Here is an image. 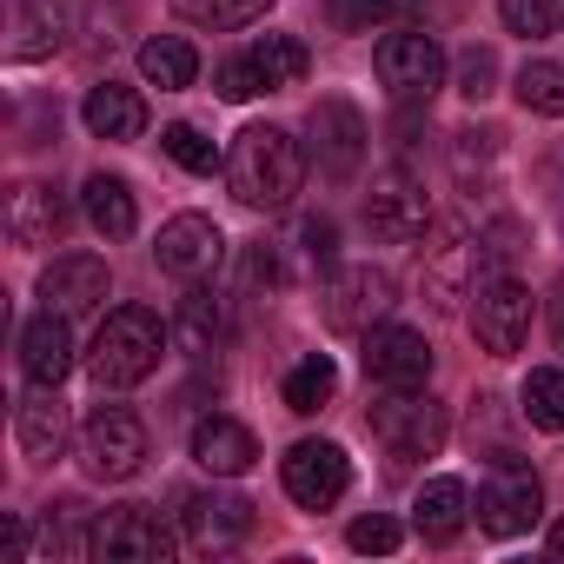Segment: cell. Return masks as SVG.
<instances>
[{
    "instance_id": "1",
    "label": "cell",
    "mask_w": 564,
    "mask_h": 564,
    "mask_svg": "<svg viewBox=\"0 0 564 564\" xmlns=\"http://www.w3.org/2000/svg\"><path fill=\"white\" fill-rule=\"evenodd\" d=\"M306 180V153L286 127H239L226 153V186L252 213H286Z\"/></svg>"
},
{
    "instance_id": "2",
    "label": "cell",
    "mask_w": 564,
    "mask_h": 564,
    "mask_svg": "<svg viewBox=\"0 0 564 564\" xmlns=\"http://www.w3.org/2000/svg\"><path fill=\"white\" fill-rule=\"evenodd\" d=\"M160 352H166L160 313H147V306H113V313L100 319L94 346H87V379H94L100 392H127V386H140V379L160 372Z\"/></svg>"
},
{
    "instance_id": "3",
    "label": "cell",
    "mask_w": 564,
    "mask_h": 564,
    "mask_svg": "<svg viewBox=\"0 0 564 564\" xmlns=\"http://www.w3.org/2000/svg\"><path fill=\"white\" fill-rule=\"evenodd\" d=\"M306 67H313L306 41H293V34H265V41H252L246 54L219 61L213 87H219V100H252V94H286V87H300V80H306Z\"/></svg>"
},
{
    "instance_id": "4",
    "label": "cell",
    "mask_w": 564,
    "mask_h": 564,
    "mask_svg": "<svg viewBox=\"0 0 564 564\" xmlns=\"http://www.w3.org/2000/svg\"><path fill=\"white\" fill-rule=\"evenodd\" d=\"M147 465V425L127 405H94L80 425V471L100 485H127Z\"/></svg>"
},
{
    "instance_id": "5",
    "label": "cell",
    "mask_w": 564,
    "mask_h": 564,
    "mask_svg": "<svg viewBox=\"0 0 564 564\" xmlns=\"http://www.w3.org/2000/svg\"><path fill=\"white\" fill-rule=\"evenodd\" d=\"M166 551H173V531L147 505H107L87 524V557L100 564H160Z\"/></svg>"
},
{
    "instance_id": "6",
    "label": "cell",
    "mask_w": 564,
    "mask_h": 564,
    "mask_svg": "<svg viewBox=\"0 0 564 564\" xmlns=\"http://www.w3.org/2000/svg\"><path fill=\"white\" fill-rule=\"evenodd\" d=\"M392 306H399V279L386 265H339L319 293V313L333 333H372Z\"/></svg>"
},
{
    "instance_id": "7",
    "label": "cell",
    "mask_w": 564,
    "mask_h": 564,
    "mask_svg": "<svg viewBox=\"0 0 564 564\" xmlns=\"http://www.w3.org/2000/svg\"><path fill=\"white\" fill-rule=\"evenodd\" d=\"M372 67H379V87H386L399 107L432 100L438 80H445V54H438V41H432L425 28H399V34H386L379 54H372Z\"/></svg>"
},
{
    "instance_id": "8",
    "label": "cell",
    "mask_w": 564,
    "mask_h": 564,
    "mask_svg": "<svg viewBox=\"0 0 564 564\" xmlns=\"http://www.w3.org/2000/svg\"><path fill=\"white\" fill-rule=\"evenodd\" d=\"M538 511H544V485H538V471H531L524 458L498 452V458H491V478H485V491H478V531H491V538H518V531L538 524Z\"/></svg>"
},
{
    "instance_id": "9",
    "label": "cell",
    "mask_w": 564,
    "mask_h": 564,
    "mask_svg": "<svg viewBox=\"0 0 564 564\" xmlns=\"http://www.w3.org/2000/svg\"><path fill=\"white\" fill-rule=\"evenodd\" d=\"M366 425H372V438H379L392 458H432V452L445 445V432H452L445 405H438V399H419V392L379 399V405L366 412Z\"/></svg>"
},
{
    "instance_id": "10",
    "label": "cell",
    "mask_w": 564,
    "mask_h": 564,
    "mask_svg": "<svg viewBox=\"0 0 564 564\" xmlns=\"http://www.w3.org/2000/svg\"><path fill=\"white\" fill-rule=\"evenodd\" d=\"M471 333L491 359H511L531 333V293L518 286L511 272H485L478 293H471Z\"/></svg>"
},
{
    "instance_id": "11",
    "label": "cell",
    "mask_w": 564,
    "mask_h": 564,
    "mask_svg": "<svg viewBox=\"0 0 564 564\" xmlns=\"http://www.w3.org/2000/svg\"><path fill=\"white\" fill-rule=\"evenodd\" d=\"M279 478H286V498H293V505L326 511V505L346 498L352 458H346V445H333V438H300L286 458H279Z\"/></svg>"
},
{
    "instance_id": "12",
    "label": "cell",
    "mask_w": 564,
    "mask_h": 564,
    "mask_svg": "<svg viewBox=\"0 0 564 564\" xmlns=\"http://www.w3.org/2000/svg\"><path fill=\"white\" fill-rule=\"evenodd\" d=\"M180 538L199 557H226V551H239L252 538V505L239 491H193L180 505Z\"/></svg>"
},
{
    "instance_id": "13",
    "label": "cell",
    "mask_w": 564,
    "mask_h": 564,
    "mask_svg": "<svg viewBox=\"0 0 564 564\" xmlns=\"http://www.w3.org/2000/svg\"><path fill=\"white\" fill-rule=\"evenodd\" d=\"M306 133H313V160H319L333 180H352V173H359V160H366V147H372V133H366V113H359L352 100H339V94L313 107Z\"/></svg>"
},
{
    "instance_id": "14",
    "label": "cell",
    "mask_w": 564,
    "mask_h": 564,
    "mask_svg": "<svg viewBox=\"0 0 564 564\" xmlns=\"http://www.w3.org/2000/svg\"><path fill=\"white\" fill-rule=\"evenodd\" d=\"M366 379L386 392H419L432 379V346L412 326H372L366 333Z\"/></svg>"
},
{
    "instance_id": "15",
    "label": "cell",
    "mask_w": 564,
    "mask_h": 564,
    "mask_svg": "<svg viewBox=\"0 0 564 564\" xmlns=\"http://www.w3.org/2000/svg\"><path fill=\"white\" fill-rule=\"evenodd\" d=\"M366 226H372L379 239H392V246L425 239V226H432V199H425V186L405 180V173L372 180V193H366Z\"/></svg>"
},
{
    "instance_id": "16",
    "label": "cell",
    "mask_w": 564,
    "mask_h": 564,
    "mask_svg": "<svg viewBox=\"0 0 564 564\" xmlns=\"http://www.w3.org/2000/svg\"><path fill=\"white\" fill-rule=\"evenodd\" d=\"M219 252H226V239L206 213H173L153 239V265L173 272V279H206L219 265Z\"/></svg>"
},
{
    "instance_id": "17",
    "label": "cell",
    "mask_w": 564,
    "mask_h": 564,
    "mask_svg": "<svg viewBox=\"0 0 564 564\" xmlns=\"http://www.w3.org/2000/svg\"><path fill=\"white\" fill-rule=\"evenodd\" d=\"M107 293H113V272H107V259H94V252H61L47 272H41V300L54 306V313H94V306H107Z\"/></svg>"
},
{
    "instance_id": "18",
    "label": "cell",
    "mask_w": 564,
    "mask_h": 564,
    "mask_svg": "<svg viewBox=\"0 0 564 564\" xmlns=\"http://www.w3.org/2000/svg\"><path fill=\"white\" fill-rule=\"evenodd\" d=\"M14 438H21V458L28 465H54L67 452V405H61V386H34L21 405H14Z\"/></svg>"
},
{
    "instance_id": "19",
    "label": "cell",
    "mask_w": 564,
    "mask_h": 564,
    "mask_svg": "<svg viewBox=\"0 0 564 564\" xmlns=\"http://www.w3.org/2000/svg\"><path fill=\"white\" fill-rule=\"evenodd\" d=\"M193 465L213 471V478H246V471L259 465L252 425H239V419H226V412L199 419V425H193Z\"/></svg>"
},
{
    "instance_id": "20",
    "label": "cell",
    "mask_w": 564,
    "mask_h": 564,
    "mask_svg": "<svg viewBox=\"0 0 564 564\" xmlns=\"http://www.w3.org/2000/svg\"><path fill=\"white\" fill-rule=\"evenodd\" d=\"M21 372L34 379V386H61L67 372H74V333H67V313H34L28 326H21Z\"/></svg>"
},
{
    "instance_id": "21",
    "label": "cell",
    "mask_w": 564,
    "mask_h": 564,
    "mask_svg": "<svg viewBox=\"0 0 564 564\" xmlns=\"http://www.w3.org/2000/svg\"><path fill=\"white\" fill-rule=\"evenodd\" d=\"M61 232H67V199H61V186H41V180L14 186V199H8V239H14V246H54Z\"/></svg>"
},
{
    "instance_id": "22",
    "label": "cell",
    "mask_w": 564,
    "mask_h": 564,
    "mask_svg": "<svg viewBox=\"0 0 564 564\" xmlns=\"http://www.w3.org/2000/svg\"><path fill=\"white\" fill-rule=\"evenodd\" d=\"M80 120H87L94 140H140V133H147V100H140V87L100 80V87H87Z\"/></svg>"
},
{
    "instance_id": "23",
    "label": "cell",
    "mask_w": 564,
    "mask_h": 564,
    "mask_svg": "<svg viewBox=\"0 0 564 564\" xmlns=\"http://www.w3.org/2000/svg\"><path fill=\"white\" fill-rule=\"evenodd\" d=\"M465 518H471V498H465L458 478H432V485L412 498V524H419L425 544H452V538L465 531Z\"/></svg>"
},
{
    "instance_id": "24",
    "label": "cell",
    "mask_w": 564,
    "mask_h": 564,
    "mask_svg": "<svg viewBox=\"0 0 564 564\" xmlns=\"http://www.w3.org/2000/svg\"><path fill=\"white\" fill-rule=\"evenodd\" d=\"M80 206H87V219H94L107 239H127V232L140 226L133 186H127L120 173H87V186H80Z\"/></svg>"
},
{
    "instance_id": "25",
    "label": "cell",
    "mask_w": 564,
    "mask_h": 564,
    "mask_svg": "<svg viewBox=\"0 0 564 564\" xmlns=\"http://www.w3.org/2000/svg\"><path fill=\"white\" fill-rule=\"evenodd\" d=\"M140 80L160 87V94H180V87L199 80V54H193L180 34H153V41L140 47Z\"/></svg>"
},
{
    "instance_id": "26",
    "label": "cell",
    "mask_w": 564,
    "mask_h": 564,
    "mask_svg": "<svg viewBox=\"0 0 564 564\" xmlns=\"http://www.w3.org/2000/svg\"><path fill=\"white\" fill-rule=\"evenodd\" d=\"M333 392H339V366H333L326 352H306V359L286 372V405H293L300 419L326 412V405H333Z\"/></svg>"
},
{
    "instance_id": "27",
    "label": "cell",
    "mask_w": 564,
    "mask_h": 564,
    "mask_svg": "<svg viewBox=\"0 0 564 564\" xmlns=\"http://www.w3.org/2000/svg\"><path fill=\"white\" fill-rule=\"evenodd\" d=\"M272 0H173V14L186 28H206V34H232V28H252Z\"/></svg>"
},
{
    "instance_id": "28",
    "label": "cell",
    "mask_w": 564,
    "mask_h": 564,
    "mask_svg": "<svg viewBox=\"0 0 564 564\" xmlns=\"http://www.w3.org/2000/svg\"><path fill=\"white\" fill-rule=\"evenodd\" d=\"M511 87H518V107L524 113H544V120L564 113V67L557 61H524Z\"/></svg>"
},
{
    "instance_id": "29",
    "label": "cell",
    "mask_w": 564,
    "mask_h": 564,
    "mask_svg": "<svg viewBox=\"0 0 564 564\" xmlns=\"http://www.w3.org/2000/svg\"><path fill=\"white\" fill-rule=\"evenodd\" d=\"M518 399H524V419L538 432H564V366H538Z\"/></svg>"
},
{
    "instance_id": "30",
    "label": "cell",
    "mask_w": 564,
    "mask_h": 564,
    "mask_svg": "<svg viewBox=\"0 0 564 564\" xmlns=\"http://www.w3.org/2000/svg\"><path fill=\"white\" fill-rule=\"evenodd\" d=\"M412 8L419 0H326V14H333L339 34H372V28H386V21H399Z\"/></svg>"
},
{
    "instance_id": "31",
    "label": "cell",
    "mask_w": 564,
    "mask_h": 564,
    "mask_svg": "<svg viewBox=\"0 0 564 564\" xmlns=\"http://www.w3.org/2000/svg\"><path fill=\"white\" fill-rule=\"evenodd\" d=\"M498 14H505V28H511V34L544 41V34H557V28H564V0H498Z\"/></svg>"
},
{
    "instance_id": "32",
    "label": "cell",
    "mask_w": 564,
    "mask_h": 564,
    "mask_svg": "<svg viewBox=\"0 0 564 564\" xmlns=\"http://www.w3.org/2000/svg\"><path fill=\"white\" fill-rule=\"evenodd\" d=\"M160 147H166V153H173V160H180L186 173H213V166H226V160L213 153V140H206V133H199L193 120H173V127L160 133Z\"/></svg>"
},
{
    "instance_id": "33",
    "label": "cell",
    "mask_w": 564,
    "mask_h": 564,
    "mask_svg": "<svg viewBox=\"0 0 564 564\" xmlns=\"http://www.w3.org/2000/svg\"><path fill=\"white\" fill-rule=\"evenodd\" d=\"M180 339H186L193 359L213 352V339H219V306H213V293H186V306H180Z\"/></svg>"
},
{
    "instance_id": "34",
    "label": "cell",
    "mask_w": 564,
    "mask_h": 564,
    "mask_svg": "<svg viewBox=\"0 0 564 564\" xmlns=\"http://www.w3.org/2000/svg\"><path fill=\"white\" fill-rule=\"evenodd\" d=\"M518 239H524L518 219H491V226L478 232V265H485V272H505V259L518 252Z\"/></svg>"
},
{
    "instance_id": "35",
    "label": "cell",
    "mask_w": 564,
    "mask_h": 564,
    "mask_svg": "<svg viewBox=\"0 0 564 564\" xmlns=\"http://www.w3.org/2000/svg\"><path fill=\"white\" fill-rule=\"evenodd\" d=\"M399 538H405V531H399V524H392L386 511H372V518H359V524L346 531V544H352V551H372V557L399 551Z\"/></svg>"
},
{
    "instance_id": "36",
    "label": "cell",
    "mask_w": 564,
    "mask_h": 564,
    "mask_svg": "<svg viewBox=\"0 0 564 564\" xmlns=\"http://www.w3.org/2000/svg\"><path fill=\"white\" fill-rule=\"evenodd\" d=\"M491 80H498L491 47H471V54L458 61V94H465V100H485V94H491Z\"/></svg>"
},
{
    "instance_id": "37",
    "label": "cell",
    "mask_w": 564,
    "mask_h": 564,
    "mask_svg": "<svg viewBox=\"0 0 564 564\" xmlns=\"http://www.w3.org/2000/svg\"><path fill=\"white\" fill-rule=\"evenodd\" d=\"M300 246H306L313 265H333V252H339V226H333V219H306V226H300Z\"/></svg>"
},
{
    "instance_id": "38",
    "label": "cell",
    "mask_w": 564,
    "mask_h": 564,
    "mask_svg": "<svg viewBox=\"0 0 564 564\" xmlns=\"http://www.w3.org/2000/svg\"><path fill=\"white\" fill-rule=\"evenodd\" d=\"M21 28H28V41H14V54H21V61H41V54H54V41H61V34H54L41 14H21Z\"/></svg>"
},
{
    "instance_id": "39",
    "label": "cell",
    "mask_w": 564,
    "mask_h": 564,
    "mask_svg": "<svg viewBox=\"0 0 564 564\" xmlns=\"http://www.w3.org/2000/svg\"><path fill=\"white\" fill-rule=\"evenodd\" d=\"M544 313H551V339H557V352H564V272L551 279V300H544Z\"/></svg>"
},
{
    "instance_id": "40",
    "label": "cell",
    "mask_w": 564,
    "mask_h": 564,
    "mask_svg": "<svg viewBox=\"0 0 564 564\" xmlns=\"http://www.w3.org/2000/svg\"><path fill=\"white\" fill-rule=\"evenodd\" d=\"M8 557H28V531H21V518H8Z\"/></svg>"
},
{
    "instance_id": "41",
    "label": "cell",
    "mask_w": 564,
    "mask_h": 564,
    "mask_svg": "<svg viewBox=\"0 0 564 564\" xmlns=\"http://www.w3.org/2000/svg\"><path fill=\"white\" fill-rule=\"evenodd\" d=\"M551 557H564V518L551 524Z\"/></svg>"
}]
</instances>
